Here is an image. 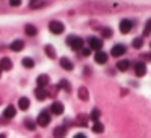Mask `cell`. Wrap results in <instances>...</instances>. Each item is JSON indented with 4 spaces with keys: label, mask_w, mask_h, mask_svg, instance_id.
Masks as SVG:
<instances>
[{
    "label": "cell",
    "mask_w": 151,
    "mask_h": 138,
    "mask_svg": "<svg viewBox=\"0 0 151 138\" xmlns=\"http://www.w3.org/2000/svg\"><path fill=\"white\" fill-rule=\"evenodd\" d=\"M12 68V60L8 59V57H4V59L0 60V70H10Z\"/></svg>",
    "instance_id": "cell-14"
},
{
    "label": "cell",
    "mask_w": 151,
    "mask_h": 138,
    "mask_svg": "<svg viewBox=\"0 0 151 138\" xmlns=\"http://www.w3.org/2000/svg\"><path fill=\"white\" fill-rule=\"evenodd\" d=\"M21 63H23L26 68H33V67H34V60L31 59V57H24V59L21 60Z\"/></svg>",
    "instance_id": "cell-22"
},
{
    "label": "cell",
    "mask_w": 151,
    "mask_h": 138,
    "mask_svg": "<svg viewBox=\"0 0 151 138\" xmlns=\"http://www.w3.org/2000/svg\"><path fill=\"white\" fill-rule=\"evenodd\" d=\"M59 86H60V88H63V89H67V91H70V83L67 81V80H62V81L59 83Z\"/></svg>",
    "instance_id": "cell-28"
},
{
    "label": "cell",
    "mask_w": 151,
    "mask_h": 138,
    "mask_svg": "<svg viewBox=\"0 0 151 138\" xmlns=\"http://www.w3.org/2000/svg\"><path fill=\"white\" fill-rule=\"evenodd\" d=\"M24 33H26L28 36H36L37 29H36V26H33V24H26V26H24Z\"/></svg>",
    "instance_id": "cell-19"
},
{
    "label": "cell",
    "mask_w": 151,
    "mask_h": 138,
    "mask_svg": "<svg viewBox=\"0 0 151 138\" xmlns=\"http://www.w3.org/2000/svg\"><path fill=\"white\" fill-rule=\"evenodd\" d=\"M88 44H89V49L99 52V50H101V47H102V39H99V37H89Z\"/></svg>",
    "instance_id": "cell-5"
},
{
    "label": "cell",
    "mask_w": 151,
    "mask_h": 138,
    "mask_svg": "<svg viewBox=\"0 0 151 138\" xmlns=\"http://www.w3.org/2000/svg\"><path fill=\"white\" fill-rule=\"evenodd\" d=\"M50 112H52V114H55V115L63 114V104H62V102H59V101L52 102V106H50Z\"/></svg>",
    "instance_id": "cell-6"
},
{
    "label": "cell",
    "mask_w": 151,
    "mask_h": 138,
    "mask_svg": "<svg viewBox=\"0 0 151 138\" xmlns=\"http://www.w3.org/2000/svg\"><path fill=\"white\" fill-rule=\"evenodd\" d=\"M132 28H133V23H132L128 18H125V20L120 21V24H119V29H120L122 34H128L132 31Z\"/></svg>",
    "instance_id": "cell-4"
},
{
    "label": "cell",
    "mask_w": 151,
    "mask_h": 138,
    "mask_svg": "<svg viewBox=\"0 0 151 138\" xmlns=\"http://www.w3.org/2000/svg\"><path fill=\"white\" fill-rule=\"evenodd\" d=\"M117 68L120 70V72H127V70L130 68V62H128V60H120V62L117 63Z\"/></svg>",
    "instance_id": "cell-20"
},
{
    "label": "cell",
    "mask_w": 151,
    "mask_h": 138,
    "mask_svg": "<svg viewBox=\"0 0 151 138\" xmlns=\"http://www.w3.org/2000/svg\"><path fill=\"white\" fill-rule=\"evenodd\" d=\"M49 29L52 34H62L63 29H65V26H63V23H60V21H50Z\"/></svg>",
    "instance_id": "cell-3"
},
{
    "label": "cell",
    "mask_w": 151,
    "mask_h": 138,
    "mask_svg": "<svg viewBox=\"0 0 151 138\" xmlns=\"http://www.w3.org/2000/svg\"><path fill=\"white\" fill-rule=\"evenodd\" d=\"M0 76H2V70H0Z\"/></svg>",
    "instance_id": "cell-36"
},
{
    "label": "cell",
    "mask_w": 151,
    "mask_h": 138,
    "mask_svg": "<svg viewBox=\"0 0 151 138\" xmlns=\"http://www.w3.org/2000/svg\"><path fill=\"white\" fill-rule=\"evenodd\" d=\"M135 73H137V76H145L146 75V65L143 62L135 63Z\"/></svg>",
    "instance_id": "cell-8"
},
{
    "label": "cell",
    "mask_w": 151,
    "mask_h": 138,
    "mask_svg": "<svg viewBox=\"0 0 151 138\" xmlns=\"http://www.w3.org/2000/svg\"><path fill=\"white\" fill-rule=\"evenodd\" d=\"M31 7H33V8L42 7V0H34V2H31Z\"/></svg>",
    "instance_id": "cell-31"
},
{
    "label": "cell",
    "mask_w": 151,
    "mask_h": 138,
    "mask_svg": "<svg viewBox=\"0 0 151 138\" xmlns=\"http://www.w3.org/2000/svg\"><path fill=\"white\" fill-rule=\"evenodd\" d=\"M47 83H49V76L47 75H39L37 76V86H39V88H44Z\"/></svg>",
    "instance_id": "cell-17"
},
{
    "label": "cell",
    "mask_w": 151,
    "mask_h": 138,
    "mask_svg": "<svg viewBox=\"0 0 151 138\" xmlns=\"http://www.w3.org/2000/svg\"><path fill=\"white\" fill-rule=\"evenodd\" d=\"M10 5H12V7H20L21 0H10Z\"/></svg>",
    "instance_id": "cell-32"
},
{
    "label": "cell",
    "mask_w": 151,
    "mask_h": 138,
    "mask_svg": "<svg viewBox=\"0 0 151 138\" xmlns=\"http://www.w3.org/2000/svg\"><path fill=\"white\" fill-rule=\"evenodd\" d=\"M24 125H26L29 130H34V128H36V125H34V122L31 120V119H26V120H24Z\"/></svg>",
    "instance_id": "cell-27"
},
{
    "label": "cell",
    "mask_w": 151,
    "mask_h": 138,
    "mask_svg": "<svg viewBox=\"0 0 151 138\" xmlns=\"http://www.w3.org/2000/svg\"><path fill=\"white\" fill-rule=\"evenodd\" d=\"M23 47H24V42H23L21 39H15L13 42L10 44V49L13 50V52H20V50L23 49Z\"/></svg>",
    "instance_id": "cell-9"
},
{
    "label": "cell",
    "mask_w": 151,
    "mask_h": 138,
    "mask_svg": "<svg viewBox=\"0 0 151 138\" xmlns=\"http://www.w3.org/2000/svg\"><path fill=\"white\" fill-rule=\"evenodd\" d=\"M18 107H20L21 111L29 109V99L28 98H20V101H18Z\"/></svg>",
    "instance_id": "cell-16"
},
{
    "label": "cell",
    "mask_w": 151,
    "mask_h": 138,
    "mask_svg": "<svg viewBox=\"0 0 151 138\" xmlns=\"http://www.w3.org/2000/svg\"><path fill=\"white\" fill-rule=\"evenodd\" d=\"M67 135V128L65 127H57L55 130H54V137L55 138H65Z\"/></svg>",
    "instance_id": "cell-15"
},
{
    "label": "cell",
    "mask_w": 151,
    "mask_h": 138,
    "mask_svg": "<svg viewBox=\"0 0 151 138\" xmlns=\"http://www.w3.org/2000/svg\"><path fill=\"white\" fill-rule=\"evenodd\" d=\"M111 54H112L114 57H120V55H124V54H125V46H122V44H115V46L112 47Z\"/></svg>",
    "instance_id": "cell-7"
},
{
    "label": "cell",
    "mask_w": 151,
    "mask_h": 138,
    "mask_svg": "<svg viewBox=\"0 0 151 138\" xmlns=\"http://www.w3.org/2000/svg\"><path fill=\"white\" fill-rule=\"evenodd\" d=\"M15 114H17V109H15L13 106H7V107H5V111H4V117L5 119H13Z\"/></svg>",
    "instance_id": "cell-12"
},
{
    "label": "cell",
    "mask_w": 151,
    "mask_h": 138,
    "mask_svg": "<svg viewBox=\"0 0 151 138\" xmlns=\"http://www.w3.org/2000/svg\"><path fill=\"white\" fill-rule=\"evenodd\" d=\"M86 122H88L86 115H80V117H78V124H80V125H83V127H85V125H86Z\"/></svg>",
    "instance_id": "cell-30"
},
{
    "label": "cell",
    "mask_w": 151,
    "mask_h": 138,
    "mask_svg": "<svg viewBox=\"0 0 151 138\" xmlns=\"http://www.w3.org/2000/svg\"><path fill=\"white\" fill-rule=\"evenodd\" d=\"M93 132H94V133H102V132H104V125H102L101 122H94V124H93Z\"/></svg>",
    "instance_id": "cell-21"
},
{
    "label": "cell",
    "mask_w": 151,
    "mask_h": 138,
    "mask_svg": "<svg viewBox=\"0 0 151 138\" xmlns=\"http://www.w3.org/2000/svg\"><path fill=\"white\" fill-rule=\"evenodd\" d=\"M107 59H109V55L106 52H102V50H99V52L94 54V60L98 63H106V62H107Z\"/></svg>",
    "instance_id": "cell-10"
},
{
    "label": "cell",
    "mask_w": 151,
    "mask_h": 138,
    "mask_svg": "<svg viewBox=\"0 0 151 138\" xmlns=\"http://www.w3.org/2000/svg\"><path fill=\"white\" fill-rule=\"evenodd\" d=\"M0 138H7V135H5V133H0Z\"/></svg>",
    "instance_id": "cell-35"
},
{
    "label": "cell",
    "mask_w": 151,
    "mask_h": 138,
    "mask_svg": "<svg viewBox=\"0 0 151 138\" xmlns=\"http://www.w3.org/2000/svg\"><path fill=\"white\" fill-rule=\"evenodd\" d=\"M101 33H102V37H111L112 36V29H109V28H104Z\"/></svg>",
    "instance_id": "cell-29"
},
{
    "label": "cell",
    "mask_w": 151,
    "mask_h": 138,
    "mask_svg": "<svg viewBox=\"0 0 151 138\" xmlns=\"http://www.w3.org/2000/svg\"><path fill=\"white\" fill-rule=\"evenodd\" d=\"M89 54H91V49H83V55H89Z\"/></svg>",
    "instance_id": "cell-33"
},
{
    "label": "cell",
    "mask_w": 151,
    "mask_h": 138,
    "mask_svg": "<svg viewBox=\"0 0 151 138\" xmlns=\"http://www.w3.org/2000/svg\"><path fill=\"white\" fill-rule=\"evenodd\" d=\"M132 46H133L135 49H140V47L143 46V37H135L133 42H132Z\"/></svg>",
    "instance_id": "cell-25"
},
{
    "label": "cell",
    "mask_w": 151,
    "mask_h": 138,
    "mask_svg": "<svg viewBox=\"0 0 151 138\" xmlns=\"http://www.w3.org/2000/svg\"><path fill=\"white\" fill-rule=\"evenodd\" d=\"M67 44H68L73 50H81L83 49V39H80V37H76V36H68Z\"/></svg>",
    "instance_id": "cell-1"
},
{
    "label": "cell",
    "mask_w": 151,
    "mask_h": 138,
    "mask_svg": "<svg viewBox=\"0 0 151 138\" xmlns=\"http://www.w3.org/2000/svg\"><path fill=\"white\" fill-rule=\"evenodd\" d=\"M34 96H36V98L39 99V101H44V99L47 98V91H46L44 88H39V86H37L36 91H34Z\"/></svg>",
    "instance_id": "cell-13"
},
{
    "label": "cell",
    "mask_w": 151,
    "mask_h": 138,
    "mask_svg": "<svg viewBox=\"0 0 151 138\" xmlns=\"http://www.w3.org/2000/svg\"><path fill=\"white\" fill-rule=\"evenodd\" d=\"M0 104H2V99H0Z\"/></svg>",
    "instance_id": "cell-37"
},
{
    "label": "cell",
    "mask_w": 151,
    "mask_h": 138,
    "mask_svg": "<svg viewBox=\"0 0 151 138\" xmlns=\"http://www.w3.org/2000/svg\"><path fill=\"white\" fill-rule=\"evenodd\" d=\"M150 34H151V20H148L143 29V36H150Z\"/></svg>",
    "instance_id": "cell-26"
},
{
    "label": "cell",
    "mask_w": 151,
    "mask_h": 138,
    "mask_svg": "<svg viewBox=\"0 0 151 138\" xmlns=\"http://www.w3.org/2000/svg\"><path fill=\"white\" fill-rule=\"evenodd\" d=\"M46 54H47V57H49V59H55V49H54L52 46H46Z\"/></svg>",
    "instance_id": "cell-24"
},
{
    "label": "cell",
    "mask_w": 151,
    "mask_h": 138,
    "mask_svg": "<svg viewBox=\"0 0 151 138\" xmlns=\"http://www.w3.org/2000/svg\"><path fill=\"white\" fill-rule=\"evenodd\" d=\"M99 117H101V112H99L98 109H93V111H91V115H89V119H91L93 122H99Z\"/></svg>",
    "instance_id": "cell-23"
},
{
    "label": "cell",
    "mask_w": 151,
    "mask_h": 138,
    "mask_svg": "<svg viewBox=\"0 0 151 138\" xmlns=\"http://www.w3.org/2000/svg\"><path fill=\"white\" fill-rule=\"evenodd\" d=\"M78 98L81 99V101H88L89 94H88V89H86L85 86H81V88L78 89Z\"/></svg>",
    "instance_id": "cell-18"
},
{
    "label": "cell",
    "mask_w": 151,
    "mask_h": 138,
    "mask_svg": "<svg viewBox=\"0 0 151 138\" xmlns=\"http://www.w3.org/2000/svg\"><path fill=\"white\" fill-rule=\"evenodd\" d=\"M60 67H62L63 70H67V72H72L73 70V63L70 62L67 57H62V59H60Z\"/></svg>",
    "instance_id": "cell-11"
},
{
    "label": "cell",
    "mask_w": 151,
    "mask_h": 138,
    "mask_svg": "<svg viewBox=\"0 0 151 138\" xmlns=\"http://www.w3.org/2000/svg\"><path fill=\"white\" fill-rule=\"evenodd\" d=\"M73 138H86V135H83V133H76Z\"/></svg>",
    "instance_id": "cell-34"
},
{
    "label": "cell",
    "mask_w": 151,
    "mask_h": 138,
    "mask_svg": "<svg viewBox=\"0 0 151 138\" xmlns=\"http://www.w3.org/2000/svg\"><path fill=\"white\" fill-rule=\"evenodd\" d=\"M37 125H41V127H47L49 125V122H50V114L47 111H42L39 115H37Z\"/></svg>",
    "instance_id": "cell-2"
}]
</instances>
